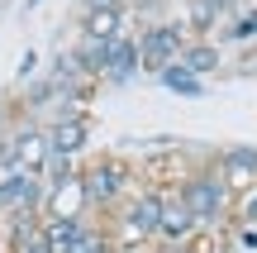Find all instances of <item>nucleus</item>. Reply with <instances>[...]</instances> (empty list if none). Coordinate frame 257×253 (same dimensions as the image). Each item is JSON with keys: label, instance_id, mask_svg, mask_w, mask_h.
Wrapping results in <instances>:
<instances>
[{"label": "nucleus", "instance_id": "obj_11", "mask_svg": "<svg viewBox=\"0 0 257 253\" xmlns=\"http://www.w3.org/2000/svg\"><path fill=\"white\" fill-rule=\"evenodd\" d=\"M181 67L186 72H195L205 81V76H214L224 67V53H219V43H214V38H191V43H186V53H181Z\"/></svg>", "mask_w": 257, "mask_h": 253}, {"label": "nucleus", "instance_id": "obj_22", "mask_svg": "<svg viewBox=\"0 0 257 253\" xmlns=\"http://www.w3.org/2000/svg\"><path fill=\"white\" fill-rule=\"evenodd\" d=\"M24 5H29V10H34V5H43V0H24Z\"/></svg>", "mask_w": 257, "mask_h": 253}, {"label": "nucleus", "instance_id": "obj_1", "mask_svg": "<svg viewBox=\"0 0 257 253\" xmlns=\"http://www.w3.org/2000/svg\"><path fill=\"white\" fill-rule=\"evenodd\" d=\"M172 196L181 201V206L195 215V225L210 229V234H219V229L233 220V201H238V196L219 182V172H214L210 162H200V167H191L186 177H176V182H172Z\"/></svg>", "mask_w": 257, "mask_h": 253}, {"label": "nucleus", "instance_id": "obj_3", "mask_svg": "<svg viewBox=\"0 0 257 253\" xmlns=\"http://www.w3.org/2000/svg\"><path fill=\"white\" fill-rule=\"evenodd\" d=\"M138 72L143 76H157L162 67H172V62H181V53H186V29L181 24H167V19H153V24H143L138 29Z\"/></svg>", "mask_w": 257, "mask_h": 253}, {"label": "nucleus", "instance_id": "obj_20", "mask_svg": "<svg viewBox=\"0 0 257 253\" xmlns=\"http://www.w3.org/2000/svg\"><path fill=\"white\" fill-rule=\"evenodd\" d=\"M34 72H38V53H34V48H29V53L19 57V67H15V76H19V81H29V76H34Z\"/></svg>", "mask_w": 257, "mask_h": 253}, {"label": "nucleus", "instance_id": "obj_18", "mask_svg": "<svg viewBox=\"0 0 257 253\" xmlns=\"http://www.w3.org/2000/svg\"><path fill=\"white\" fill-rule=\"evenodd\" d=\"M76 172H81V158H62V153H48L43 172H38V182L43 187H57V182H72Z\"/></svg>", "mask_w": 257, "mask_h": 253}, {"label": "nucleus", "instance_id": "obj_7", "mask_svg": "<svg viewBox=\"0 0 257 253\" xmlns=\"http://www.w3.org/2000/svg\"><path fill=\"white\" fill-rule=\"evenodd\" d=\"M86 215H91V201H86L81 172H76L72 182L48 187V196H43V220H86Z\"/></svg>", "mask_w": 257, "mask_h": 253}, {"label": "nucleus", "instance_id": "obj_4", "mask_svg": "<svg viewBox=\"0 0 257 253\" xmlns=\"http://www.w3.org/2000/svg\"><path fill=\"white\" fill-rule=\"evenodd\" d=\"M43 196H48V187L34 177V172H5L0 177V215H43Z\"/></svg>", "mask_w": 257, "mask_h": 253}, {"label": "nucleus", "instance_id": "obj_15", "mask_svg": "<svg viewBox=\"0 0 257 253\" xmlns=\"http://www.w3.org/2000/svg\"><path fill=\"white\" fill-rule=\"evenodd\" d=\"M86 225H91V215L86 220H43V239H48V253H72L81 244Z\"/></svg>", "mask_w": 257, "mask_h": 253}, {"label": "nucleus", "instance_id": "obj_6", "mask_svg": "<svg viewBox=\"0 0 257 253\" xmlns=\"http://www.w3.org/2000/svg\"><path fill=\"white\" fill-rule=\"evenodd\" d=\"M138 76H143V72H138V38H134V29H124V34L110 38L100 81L105 86H128V81H138Z\"/></svg>", "mask_w": 257, "mask_h": 253}, {"label": "nucleus", "instance_id": "obj_2", "mask_svg": "<svg viewBox=\"0 0 257 253\" xmlns=\"http://www.w3.org/2000/svg\"><path fill=\"white\" fill-rule=\"evenodd\" d=\"M81 187H86V201H91V215L105 220L128 201L134 191V167L119 158V153H100L81 167Z\"/></svg>", "mask_w": 257, "mask_h": 253}, {"label": "nucleus", "instance_id": "obj_21", "mask_svg": "<svg viewBox=\"0 0 257 253\" xmlns=\"http://www.w3.org/2000/svg\"><path fill=\"white\" fill-rule=\"evenodd\" d=\"M86 10H128V0H81V15Z\"/></svg>", "mask_w": 257, "mask_h": 253}, {"label": "nucleus", "instance_id": "obj_10", "mask_svg": "<svg viewBox=\"0 0 257 253\" xmlns=\"http://www.w3.org/2000/svg\"><path fill=\"white\" fill-rule=\"evenodd\" d=\"M200 234V225H195V215L181 206V201L167 191V201H162V220H157V239L153 244H167V248H181L186 239H195Z\"/></svg>", "mask_w": 257, "mask_h": 253}, {"label": "nucleus", "instance_id": "obj_5", "mask_svg": "<svg viewBox=\"0 0 257 253\" xmlns=\"http://www.w3.org/2000/svg\"><path fill=\"white\" fill-rule=\"evenodd\" d=\"M205 162L219 172V182L233 191V196H243V191L257 187V148H248V143H238V148H219V153H210Z\"/></svg>", "mask_w": 257, "mask_h": 253}, {"label": "nucleus", "instance_id": "obj_8", "mask_svg": "<svg viewBox=\"0 0 257 253\" xmlns=\"http://www.w3.org/2000/svg\"><path fill=\"white\" fill-rule=\"evenodd\" d=\"M48 148L62 153V158H81L91 148V115H62V120H48Z\"/></svg>", "mask_w": 257, "mask_h": 253}, {"label": "nucleus", "instance_id": "obj_14", "mask_svg": "<svg viewBox=\"0 0 257 253\" xmlns=\"http://www.w3.org/2000/svg\"><path fill=\"white\" fill-rule=\"evenodd\" d=\"M124 29H128V10H86L81 15V34L100 38V43H110V38L124 34Z\"/></svg>", "mask_w": 257, "mask_h": 253}, {"label": "nucleus", "instance_id": "obj_17", "mask_svg": "<svg viewBox=\"0 0 257 253\" xmlns=\"http://www.w3.org/2000/svg\"><path fill=\"white\" fill-rule=\"evenodd\" d=\"M252 38H257V5H248L243 15H229L214 43H252Z\"/></svg>", "mask_w": 257, "mask_h": 253}, {"label": "nucleus", "instance_id": "obj_16", "mask_svg": "<svg viewBox=\"0 0 257 253\" xmlns=\"http://www.w3.org/2000/svg\"><path fill=\"white\" fill-rule=\"evenodd\" d=\"M157 81H162V91H172V96H205V81L195 72H186L181 62H172V67H162V72H157Z\"/></svg>", "mask_w": 257, "mask_h": 253}, {"label": "nucleus", "instance_id": "obj_19", "mask_svg": "<svg viewBox=\"0 0 257 253\" xmlns=\"http://www.w3.org/2000/svg\"><path fill=\"white\" fill-rule=\"evenodd\" d=\"M229 225H257V187L233 201V220H229Z\"/></svg>", "mask_w": 257, "mask_h": 253}, {"label": "nucleus", "instance_id": "obj_12", "mask_svg": "<svg viewBox=\"0 0 257 253\" xmlns=\"http://www.w3.org/2000/svg\"><path fill=\"white\" fill-rule=\"evenodd\" d=\"M219 19H224V10L214 5V0H186V19H181V29H186V38H214Z\"/></svg>", "mask_w": 257, "mask_h": 253}, {"label": "nucleus", "instance_id": "obj_9", "mask_svg": "<svg viewBox=\"0 0 257 253\" xmlns=\"http://www.w3.org/2000/svg\"><path fill=\"white\" fill-rule=\"evenodd\" d=\"M10 143H15V167L19 172H43V162H48V129L43 124H19V129H10Z\"/></svg>", "mask_w": 257, "mask_h": 253}, {"label": "nucleus", "instance_id": "obj_13", "mask_svg": "<svg viewBox=\"0 0 257 253\" xmlns=\"http://www.w3.org/2000/svg\"><path fill=\"white\" fill-rule=\"evenodd\" d=\"M105 53H110V43H100V38H86V34H76V43H72V62H76V72H81L86 81H100V72H105Z\"/></svg>", "mask_w": 257, "mask_h": 253}]
</instances>
